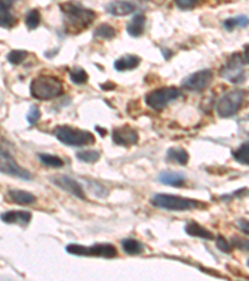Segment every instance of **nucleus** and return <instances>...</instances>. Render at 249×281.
<instances>
[{"instance_id":"nucleus-1","label":"nucleus","mask_w":249,"mask_h":281,"mask_svg":"<svg viewBox=\"0 0 249 281\" xmlns=\"http://www.w3.org/2000/svg\"><path fill=\"white\" fill-rule=\"evenodd\" d=\"M59 7L65 15V28L71 33H80V31L85 30L96 18V13L91 9L81 7L77 3H61Z\"/></svg>"},{"instance_id":"nucleus-2","label":"nucleus","mask_w":249,"mask_h":281,"mask_svg":"<svg viewBox=\"0 0 249 281\" xmlns=\"http://www.w3.org/2000/svg\"><path fill=\"white\" fill-rule=\"evenodd\" d=\"M64 93V86L58 78L51 77V75H40L32 79L30 83V95L34 99L51 100L56 99L62 95Z\"/></svg>"},{"instance_id":"nucleus-3","label":"nucleus","mask_w":249,"mask_h":281,"mask_svg":"<svg viewBox=\"0 0 249 281\" xmlns=\"http://www.w3.org/2000/svg\"><path fill=\"white\" fill-rule=\"evenodd\" d=\"M151 204L159 209L169 210V212H191V210L205 206V204L203 205L198 200L182 198V196L172 195V194H156L151 199Z\"/></svg>"},{"instance_id":"nucleus-4","label":"nucleus","mask_w":249,"mask_h":281,"mask_svg":"<svg viewBox=\"0 0 249 281\" xmlns=\"http://www.w3.org/2000/svg\"><path fill=\"white\" fill-rule=\"evenodd\" d=\"M54 135L59 142L70 147H88L96 142L93 132L70 125H60L54 129Z\"/></svg>"},{"instance_id":"nucleus-5","label":"nucleus","mask_w":249,"mask_h":281,"mask_svg":"<svg viewBox=\"0 0 249 281\" xmlns=\"http://www.w3.org/2000/svg\"><path fill=\"white\" fill-rule=\"evenodd\" d=\"M245 99H247V91L239 90V89L228 91L218 100L216 112L221 118H231L242 109Z\"/></svg>"},{"instance_id":"nucleus-6","label":"nucleus","mask_w":249,"mask_h":281,"mask_svg":"<svg viewBox=\"0 0 249 281\" xmlns=\"http://www.w3.org/2000/svg\"><path fill=\"white\" fill-rule=\"evenodd\" d=\"M180 96V89L175 88V86H166V88H158L156 90L150 91L145 96V101L151 109L156 110V112H161L167 105L177 100Z\"/></svg>"},{"instance_id":"nucleus-7","label":"nucleus","mask_w":249,"mask_h":281,"mask_svg":"<svg viewBox=\"0 0 249 281\" xmlns=\"http://www.w3.org/2000/svg\"><path fill=\"white\" fill-rule=\"evenodd\" d=\"M66 251L71 255L96 256V258L113 259L117 256V249L112 244H95L93 247H82L78 244H69Z\"/></svg>"},{"instance_id":"nucleus-8","label":"nucleus","mask_w":249,"mask_h":281,"mask_svg":"<svg viewBox=\"0 0 249 281\" xmlns=\"http://www.w3.org/2000/svg\"><path fill=\"white\" fill-rule=\"evenodd\" d=\"M244 60L239 54H233L222 66L221 75L232 84H240L245 80V72L243 67Z\"/></svg>"},{"instance_id":"nucleus-9","label":"nucleus","mask_w":249,"mask_h":281,"mask_svg":"<svg viewBox=\"0 0 249 281\" xmlns=\"http://www.w3.org/2000/svg\"><path fill=\"white\" fill-rule=\"evenodd\" d=\"M213 79V72L211 69H203L199 72L193 73L187 77L182 82V86L186 90L201 93L204 89L208 88Z\"/></svg>"},{"instance_id":"nucleus-10","label":"nucleus","mask_w":249,"mask_h":281,"mask_svg":"<svg viewBox=\"0 0 249 281\" xmlns=\"http://www.w3.org/2000/svg\"><path fill=\"white\" fill-rule=\"evenodd\" d=\"M0 169H2L3 174H8L10 177L19 178L23 180H30L32 175L28 170L21 167L15 161V159L8 153L7 150L2 149V160H0Z\"/></svg>"},{"instance_id":"nucleus-11","label":"nucleus","mask_w":249,"mask_h":281,"mask_svg":"<svg viewBox=\"0 0 249 281\" xmlns=\"http://www.w3.org/2000/svg\"><path fill=\"white\" fill-rule=\"evenodd\" d=\"M51 183L55 184L58 188H60L61 190L70 193L71 195H74L75 198H78L80 200H86V195L84 193L82 186L78 184L76 180L71 179L67 175H56V177L51 178Z\"/></svg>"},{"instance_id":"nucleus-12","label":"nucleus","mask_w":249,"mask_h":281,"mask_svg":"<svg viewBox=\"0 0 249 281\" xmlns=\"http://www.w3.org/2000/svg\"><path fill=\"white\" fill-rule=\"evenodd\" d=\"M112 140L116 145L130 148L132 145L137 144V142H139V134L131 126L123 125L120 126V128L113 129Z\"/></svg>"},{"instance_id":"nucleus-13","label":"nucleus","mask_w":249,"mask_h":281,"mask_svg":"<svg viewBox=\"0 0 249 281\" xmlns=\"http://www.w3.org/2000/svg\"><path fill=\"white\" fill-rule=\"evenodd\" d=\"M135 10L136 7L126 0H113L106 5V12L112 17H126L132 14Z\"/></svg>"},{"instance_id":"nucleus-14","label":"nucleus","mask_w":249,"mask_h":281,"mask_svg":"<svg viewBox=\"0 0 249 281\" xmlns=\"http://www.w3.org/2000/svg\"><path fill=\"white\" fill-rule=\"evenodd\" d=\"M5 196H7L8 201L18 205H25V206L36 202V196L34 194L25 190H19V189H10V190L7 191Z\"/></svg>"},{"instance_id":"nucleus-15","label":"nucleus","mask_w":249,"mask_h":281,"mask_svg":"<svg viewBox=\"0 0 249 281\" xmlns=\"http://www.w3.org/2000/svg\"><path fill=\"white\" fill-rule=\"evenodd\" d=\"M158 180L163 185L175 186V188H181L186 183L185 175L177 171H171V170H163V171L159 172Z\"/></svg>"},{"instance_id":"nucleus-16","label":"nucleus","mask_w":249,"mask_h":281,"mask_svg":"<svg viewBox=\"0 0 249 281\" xmlns=\"http://www.w3.org/2000/svg\"><path fill=\"white\" fill-rule=\"evenodd\" d=\"M32 215L29 212H7L2 215L3 223L7 224H19V225H28L30 223Z\"/></svg>"},{"instance_id":"nucleus-17","label":"nucleus","mask_w":249,"mask_h":281,"mask_svg":"<svg viewBox=\"0 0 249 281\" xmlns=\"http://www.w3.org/2000/svg\"><path fill=\"white\" fill-rule=\"evenodd\" d=\"M185 230L189 236L199 237V239H204V240L215 239V235H213L212 231L205 229L204 226L199 225V224L196 223V221H189V223L186 225Z\"/></svg>"},{"instance_id":"nucleus-18","label":"nucleus","mask_w":249,"mask_h":281,"mask_svg":"<svg viewBox=\"0 0 249 281\" xmlns=\"http://www.w3.org/2000/svg\"><path fill=\"white\" fill-rule=\"evenodd\" d=\"M141 63V58L137 55H132V54H127V55L121 56L115 61L113 66L117 72H127V70H132L137 67Z\"/></svg>"},{"instance_id":"nucleus-19","label":"nucleus","mask_w":249,"mask_h":281,"mask_svg":"<svg viewBox=\"0 0 249 281\" xmlns=\"http://www.w3.org/2000/svg\"><path fill=\"white\" fill-rule=\"evenodd\" d=\"M145 15H143L142 13H137V14H135L134 18L131 19V21L127 24V33L134 38L141 37V35L143 34V31H145Z\"/></svg>"},{"instance_id":"nucleus-20","label":"nucleus","mask_w":249,"mask_h":281,"mask_svg":"<svg viewBox=\"0 0 249 281\" xmlns=\"http://www.w3.org/2000/svg\"><path fill=\"white\" fill-rule=\"evenodd\" d=\"M166 160L169 161V163L187 165L189 160V155L183 148H170L166 154Z\"/></svg>"},{"instance_id":"nucleus-21","label":"nucleus","mask_w":249,"mask_h":281,"mask_svg":"<svg viewBox=\"0 0 249 281\" xmlns=\"http://www.w3.org/2000/svg\"><path fill=\"white\" fill-rule=\"evenodd\" d=\"M121 245H122L123 251L129 255H139V254L143 253L145 250V247L136 239H132V237H127V239H123L121 241Z\"/></svg>"},{"instance_id":"nucleus-22","label":"nucleus","mask_w":249,"mask_h":281,"mask_svg":"<svg viewBox=\"0 0 249 281\" xmlns=\"http://www.w3.org/2000/svg\"><path fill=\"white\" fill-rule=\"evenodd\" d=\"M232 156L237 163L249 165V142L243 143L239 148L232 151Z\"/></svg>"},{"instance_id":"nucleus-23","label":"nucleus","mask_w":249,"mask_h":281,"mask_svg":"<svg viewBox=\"0 0 249 281\" xmlns=\"http://www.w3.org/2000/svg\"><path fill=\"white\" fill-rule=\"evenodd\" d=\"M249 24V19L244 15H239V17L235 18H229L227 20H224L223 26L227 29V30L232 31L235 28H245Z\"/></svg>"},{"instance_id":"nucleus-24","label":"nucleus","mask_w":249,"mask_h":281,"mask_svg":"<svg viewBox=\"0 0 249 281\" xmlns=\"http://www.w3.org/2000/svg\"><path fill=\"white\" fill-rule=\"evenodd\" d=\"M0 24L4 29H12L16 24V18L7 8H0Z\"/></svg>"},{"instance_id":"nucleus-25","label":"nucleus","mask_w":249,"mask_h":281,"mask_svg":"<svg viewBox=\"0 0 249 281\" xmlns=\"http://www.w3.org/2000/svg\"><path fill=\"white\" fill-rule=\"evenodd\" d=\"M69 75L71 82L76 84V85H82V84H85L89 79L88 73H86L82 67H74L72 70H70Z\"/></svg>"},{"instance_id":"nucleus-26","label":"nucleus","mask_w":249,"mask_h":281,"mask_svg":"<svg viewBox=\"0 0 249 281\" xmlns=\"http://www.w3.org/2000/svg\"><path fill=\"white\" fill-rule=\"evenodd\" d=\"M95 37L101 38V39H112L116 37V30L109 24H100L95 29Z\"/></svg>"},{"instance_id":"nucleus-27","label":"nucleus","mask_w":249,"mask_h":281,"mask_svg":"<svg viewBox=\"0 0 249 281\" xmlns=\"http://www.w3.org/2000/svg\"><path fill=\"white\" fill-rule=\"evenodd\" d=\"M101 154L97 150H81L76 154V158L80 161H84V163H96L100 159Z\"/></svg>"},{"instance_id":"nucleus-28","label":"nucleus","mask_w":249,"mask_h":281,"mask_svg":"<svg viewBox=\"0 0 249 281\" xmlns=\"http://www.w3.org/2000/svg\"><path fill=\"white\" fill-rule=\"evenodd\" d=\"M39 159L44 165L50 167H61L64 165L62 159L56 155H51V154H39Z\"/></svg>"},{"instance_id":"nucleus-29","label":"nucleus","mask_w":249,"mask_h":281,"mask_svg":"<svg viewBox=\"0 0 249 281\" xmlns=\"http://www.w3.org/2000/svg\"><path fill=\"white\" fill-rule=\"evenodd\" d=\"M40 20H42V17H40V13L37 9H31L25 17V24L26 26H28L29 30L36 29L37 26H39Z\"/></svg>"},{"instance_id":"nucleus-30","label":"nucleus","mask_w":249,"mask_h":281,"mask_svg":"<svg viewBox=\"0 0 249 281\" xmlns=\"http://www.w3.org/2000/svg\"><path fill=\"white\" fill-rule=\"evenodd\" d=\"M28 56V51L25 50H12L7 55V60L13 65H19L23 63Z\"/></svg>"},{"instance_id":"nucleus-31","label":"nucleus","mask_w":249,"mask_h":281,"mask_svg":"<svg viewBox=\"0 0 249 281\" xmlns=\"http://www.w3.org/2000/svg\"><path fill=\"white\" fill-rule=\"evenodd\" d=\"M216 245H217V248L222 251V253H226V254H231L232 249H233L232 242L228 241V240H227L224 236H222V235H217V237H216Z\"/></svg>"},{"instance_id":"nucleus-32","label":"nucleus","mask_w":249,"mask_h":281,"mask_svg":"<svg viewBox=\"0 0 249 281\" xmlns=\"http://www.w3.org/2000/svg\"><path fill=\"white\" fill-rule=\"evenodd\" d=\"M40 116H42V113H40L39 107L37 105H32L30 110L28 112V114H26V120H28V123L30 125H35L40 120Z\"/></svg>"},{"instance_id":"nucleus-33","label":"nucleus","mask_w":249,"mask_h":281,"mask_svg":"<svg viewBox=\"0 0 249 281\" xmlns=\"http://www.w3.org/2000/svg\"><path fill=\"white\" fill-rule=\"evenodd\" d=\"M231 242L234 248L239 249V250L249 251V240L242 239V237H239V236H233L232 237Z\"/></svg>"},{"instance_id":"nucleus-34","label":"nucleus","mask_w":249,"mask_h":281,"mask_svg":"<svg viewBox=\"0 0 249 281\" xmlns=\"http://www.w3.org/2000/svg\"><path fill=\"white\" fill-rule=\"evenodd\" d=\"M199 0H175L176 5H177L180 9L187 10V9H192V8L196 7L198 4Z\"/></svg>"},{"instance_id":"nucleus-35","label":"nucleus","mask_w":249,"mask_h":281,"mask_svg":"<svg viewBox=\"0 0 249 281\" xmlns=\"http://www.w3.org/2000/svg\"><path fill=\"white\" fill-rule=\"evenodd\" d=\"M238 226H239V229L244 232V234L249 235V221L247 219H239V220H238Z\"/></svg>"},{"instance_id":"nucleus-36","label":"nucleus","mask_w":249,"mask_h":281,"mask_svg":"<svg viewBox=\"0 0 249 281\" xmlns=\"http://www.w3.org/2000/svg\"><path fill=\"white\" fill-rule=\"evenodd\" d=\"M15 2H18V0H2V2H0V8H7V9H9V8L13 7V4H14Z\"/></svg>"},{"instance_id":"nucleus-37","label":"nucleus","mask_w":249,"mask_h":281,"mask_svg":"<svg viewBox=\"0 0 249 281\" xmlns=\"http://www.w3.org/2000/svg\"><path fill=\"white\" fill-rule=\"evenodd\" d=\"M243 60H244V63L249 64V44L243 48Z\"/></svg>"},{"instance_id":"nucleus-38","label":"nucleus","mask_w":249,"mask_h":281,"mask_svg":"<svg viewBox=\"0 0 249 281\" xmlns=\"http://www.w3.org/2000/svg\"><path fill=\"white\" fill-rule=\"evenodd\" d=\"M101 89H104V90L106 91H110V90H115L116 89V85L112 83H106V84H101Z\"/></svg>"},{"instance_id":"nucleus-39","label":"nucleus","mask_w":249,"mask_h":281,"mask_svg":"<svg viewBox=\"0 0 249 281\" xmlns=\"http://www.w3.org/2000/svg\"><path fill=\"white\" fill-rule=\"evenodd\" d=\"M96 130H97V132H100V134H101V136L106 135V129H102V128H100V126H96Z\"/></svg>"},{"instance_id":"nucleus-40","label":"nucleus","mask_w":249,"mask_h":281,"mask_svg":"<svg viewBox=\"0 0 249 281\" xmlns=\"http://www.w3.org/2000/svg\"><path fill=\"white\" fill-rule=\"evenodd\" d=\"M162 53H163V56L166 55V59H169L170 55H171V54H170L169 51H167V49H163V51H162Z\"/></svg>"},{"instance_id":"nucleus-41","label":"nucleus","mask_w":249,"mask_h":281,"mask_svg":"<svg viewBox=\"0 0 249 281\" xmlns=\"http://www.w3.org/2000/svg\"><path fill=\"white\" fill-rule=\"evenodd\" d=\"M247 265H248V266H249V260H248V261H247Z\"/></svg>"}]
</instances>
